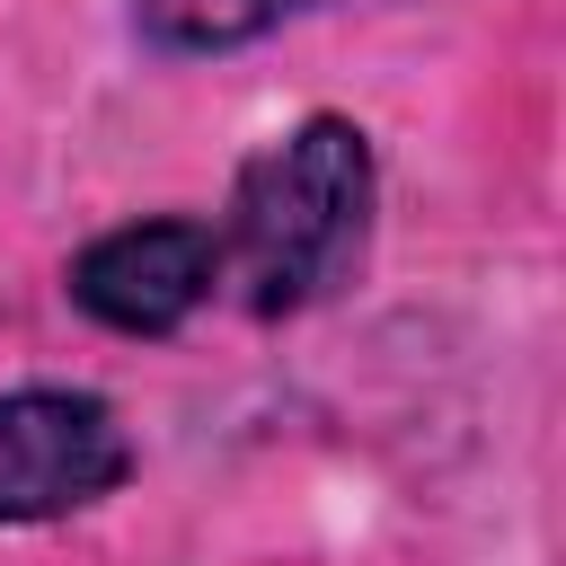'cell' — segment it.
Instances as JSON below:
<instances>
[{"instance_id": "6da1fadb", "label": "cell", "mask_w": 566, "mask_h": 566, "mask_svg": "<svg viewBox=\"0 0 566 566\" xmlns=\"http://www.w3.org/2000/svg\"><path fill=\"white\" fill-rule=\"evenodd\" d=\"M371 195H380V177H371L363 124L301 115L230 186V221L212 230L221 283H239V301L256 318H292V310L345 292L371 248Z\"/></svg>"}, {"instance_id": "7a4b0ae2", "label": "cell", "mask_w": 566, "mask_h": 566, "mask_svg": "<svg viewBox=\"0 0 566 566\" xmlns=\"http://www.w3.org/2000/svg\"><path fill=\"white\" fill-rule=\"evenodd\" d=\"M133 478V433L97 389H0V522H62Z\"/></svg>"}, {"instance_id": "3957f363", "label": "cell", "mask_w": 566, "mask_h": 566, "mask_svg": "<svg viewBox=\"0 0 566 566\" xmlns=\"http://www.w3.org/2000/svg\"><path fill=\"white\" fill-rule=\"evenodd\" d=\"M212 283H221V239H212V221H186V212L124 221V230H106L71 256V301L115 336L186 327L212 301Z\"/></svg>"}, {"instance_id": "277c9868", "label": "cell", "mask_w": 566, "mask_h": 566, "mask_svg": "<svg viewBox=\"0 0 566 566\" xmlns=\"http://www.w3.org/2000/svg\"><path fill=\"white\" fill-rule=\"evenodd\" d=\"M292 9H310V0H133V27L159 53H230V44L274 35Z\"/></svg>"}]
</instances>
